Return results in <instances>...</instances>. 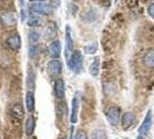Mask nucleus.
I'll return each instance as SVG.
<instances>
[{
	"mask_svg": "<svg viewBox=\"0 0 154 139\" xmlns=\"http://www.w3.org/2000/svg\"><path fill=\"white\" fill-rule=\"evenodd\" d=\"M67 65L73 73H80L84 66V56L80 50H74L67 59Z\"/></svg>",
	"mask_w": 154,
	"mask_h": 139,
	"instance_id": "obj_1",
	"label": "nucleus"
},
{
	"mask_svg": "<svg viewBox=\"0 0 154 139\" xmlns=\"http://www.w3.org/2000/svg\"><path fill=\"white\" fill-rule=\"evenodd\" d=\"M31 11L36 14H42V15H49L54 12V8L51 5H49L48 2L44 1H36L32 2L31 5Z\"/></svg>",
	"mask_w": 154,
	"mask_h": 139,
	"instance_id": "obj_2",
	"label": "nucleus"
},
{
	"mask_svg": "<svg viewBox=\"0 0 154 139\" xmlns=\"http://www.w3.org/2000/svg\"><path fill=\"white\" fill-rule=\"evenodd\" d=\"M152 122H153L152 111H151V110H148L146 116H145V118H144V121H143V123H141V125L139 126V129H138L139 134H140L141 137H143V136H146L147 133L149 132L151 126H152Z\"/></svg>",
	"mask_w": 154,
	"mask_h": 139,
	"instance_id": "obj_3",
	"label": "nucleus"
},
{
	"mask_svg": "<svg viewBox=\"0 0 154 139\" xmlns=\"http://www.w3.org/2000/svg\"><path fill=\"white\" fill-rule=\"evenodd\" d=\"M48 73L51 76V77H58L60 73H62L63 70V64L59 59H52L48 63Z\"/></svg>",
	"mask_w": 154,
	"mask_h": 139,
	"instance_id": "obj_4",
	"label": "nucleus"
},
{
	"mask_svg": "<svg viewBox=\"0 0 154 139\" xmlns=\"http://www.w3.org/2000/svg\"><path fill=\"white\" fill-rule=\"evenodd\" d=\"M121 118V109L118 107H110L107 110V121H108L110 125L116 126Z\"/></svg>",
	"mask_w": 154,
	"mask_h": 139,
	"instance_id": "obj_5",
	"label": "nucleus"
},
{
	"mask_svg": "<svg viewBox=\"0 0 154 139\" xmlns=\"http://www.w3.org/2000/svg\"><path fill=\"white\" fill-rule=\"evenodd\" d=\"M79 108H80V99L78 95H75L72 100V113H71V117H69V121L72 124H75L78 122Z\"/></svg>",
	"mask_w": 154,
	"mask_h": 139,
	"instance_id": "obj_6",
	"label": "nucleus"
},
{
	"mask_svg": "<svg viewBox=\"0 0 154 139\" xmlns=\"http://www.w3.org/2000/svg\"><path fill=\"white\" fill-rule=\"evenodd\" d=\"M49 54L54 59H58V57L62 54V44L59 41H54L49 45Z\"/></svg>",
	"mask_w": 154,
	"mask_h": 139,
	"instance_id": "obj_7",
	"label": "nucleus"
},
{
	"mask_svg": "<svg viewBox=\"0 0 154 139\" xmlns=\"http://www.w3.org/2000/svg\"><path fill=\"white\" fill-rule=\"evenodd\" d=\"M54 94L58 99L65 97V84L63 79H57L54 82Z\"/></svg>",
	"mask_w": 154,
	"mask_h": 139,
	"instance_id": "obj_8",
	"label": "nucleus"
},
{
	"mask_svg": "<svg viewBox=\"0 0 154 139\" xmlns=\"http://www.w3.org/2000/svg\"><path fill=\"white\" fill-rule=\"evenodd\" d=\"M11 116H12L13 119H16V121H21L23 118V116H24V109H23V107L20 103L15 104L12 108V110H11Z\"/></svg>",
	"mask_w": 154,
	"mask_h": 139,
	"instance_id": "obj_9",
	"label": "nucleus"
},
{
	"mask_svg": "<svg viewBox=\"0 0 154 139\" xmlns=\"http://www.w3.org/2000/svg\"><path fill=\"white\" fill-rule=\"evenodd\" d=\"M134 119H136V117H134V114H133V113H131V111L125 113V114L122 116V126H123V129H125V130L129 129L132 124H133Z\"/></svg>",
	"mask_w": 154,
	"mask_h": 139,
	"instance_id": "obj_10",
	"label": "nucleus"
},
{
	"mask_svg": "<svg viewBox=\"0 0 154 139\" xmlns=\"http://www.w3.org/2000/svg\"><path fill=\"white\" fill-rule=\"evenodd\" d=\"M7 45L13 50H19L21 48V37L19 35H13L7 39Z\"/></svg>",
	"mask_w": 154,
	"mask_h": 139,
	"instance_id": "obj_11",
	"label": "nucleus"
},
{
	"mask_svg": "<svg viewBox=\"0 0 154 139\" xmlns=\"http://www.w3.org/2000/svg\"><path fill=\"white\" fill-rule=\"evenodd\" d=\"M35 125H36V121L34 118V116H28L27 121H26V134L30 137L31 134L34 133V130H35Z\"/></svg>",
	"mask_w": 154,
	"mask_h": 139,
	"instance_id": "obj_12",
	"label": "nucleus"
},
{
	"mask_svg": "<svg viewBox=\"0 0 154 139\" xmlns=\"http://www.w3.org/2000/svg\"><path fill=\"white\" fill-rule=\"evenodd\" d=\"M143 62L147 67H154V50H147L143 57Z\"/></svg>",
	"mask_w": 154,
	"mask_h": 139,
	"instance_id": "obj_13",
	"label": "nucleus"
},
{
	"mask_svg": "<svg viewBox=\"0 0 154 139\" xmlns=\"http://www.w3.org/2000/svg\"><path fill=\"white\" fill-rule=\"evenodd\" d=\"M26 107H27V110L31 113L34 111L35 109V97H34V93L32 92H27L26 94Z\"/></svg>",
	"mask_w": 154,
	"mask_h": 139,
	"instance_id": "obj_14",
	"label": "nucleus"
},
{
	"mask_svg": "<svg viewBox=\"0 0 154 139\" xmlns=\"http://www.w3.org/2000/svg\"><path fill=\"white\" fill-rule=\"evenodd\" d=\"M0 19L5 26H14L16 23V19L13 13H4Z\"/></svg>",
	"mask_w": 154,
	"mask_h": 139,
	"instance_id": "obj_15",
	"label": "nucleus"
},
{
	"mask_svg": "<svg viewBox=\"0 0 154 139\" xmlns=\"http://www.w3.org/2000/svg\"><path fill=\"white\" fill-rule=\"evenodd\" d=\"M65 41H66V56L69 52H73V39L71 37V28L69 26L66 27V36H65Z\"/></svg>",
	"mask_w": 154,
	"mask_h": 139,
	"instance_id": "obj_16",
	"label": "nucleus"
},
{
	"mask_svg": "<svg viewBox=\"0 0 154 139\" xmlns=\"http://www.w3.org/2000/svg\"><path fill=\"white\" fill-rule=\"evenodd\" d=\"M99 72H100V58L96 57L94 59V62L91 64V66H89V73L92 74L93 77H97Z\"/></svg>",
	"mask_w": 154,
	"mask_h": 139,
	"instance_id": "obj_17",
	"label": "nucleus"
},
{
	"mask_svg": "<svg viewBox=\"0 0 154 139\" xmlns=\"http://www.w3.org/2000/svg\"><path fill=\"white\" fill-rule=\"evenodd\" d=\"M39 37H41V34L37 30H30L28 34V39L30 43H36L38 42Z\"/></svg>",
	"mask_w": 154,
	"mask_h": 139,
	"instance_id": "obj_18",
	"label": "nucleus"
},
{
	"mask_svg": "<svg viewBox=\"0 0 154 139\" xmlns=\"http://www.w3.org/2000/svg\"><path fill=\"white\" fill-rule=\"evenodd\" d=\"M96 51H97V43L96 42H93V43L85 46V52L87 54H94Z\"/></svg>",
	"mask_w": 154,
	"mask_h": 139,
	"instance_id": "obj_19",
	"label": "nucleus"
},
{
	"mask_svg": "<svg viewBox=\"0 0 154 139\" xmlns=\"http://www.w3.org/2000/svg\"><path fill=\"white\" fill-rule=\"evenodd\" d=\"M41 19L37 17V16H30L28 20H27V24L29 26V27H36V26H39L41 24Z\"/></svg>",
	"mask_w": 154,
	"mask_h": 139,
	"instance_id": "obj_20",
	"label": "nucleus"
},
{
	"mask_svg": "<svg viewBox=\"0 0 154 139\" xmlns=\"http://www.w3.org/2000/svg\"><path fill=\"white\" fill-rule=\"evenodd\" d=\"M92 139H107V134L103 130H95L92 133Z\"/></svg>",
	"mask_w": 154,
	"mask_h": 139,
	"instance_id": "obj_21",
	"label": "nucleus"
},
{
	"mask_svg": "<svg viewBox=\"0 0 154 139\" xmlns=\"http://www.w3.org/2000/svg\"><path fill=\"white\" fill-rule=\"evenodd\" d=\"M74 139H88V136H87V133H86L85 131L79 130V131L77 132V134H75Z\"/></svg>",
	"mask_w": 154,
	"mask_h": 139,
	"instance_id": "obj_22",
	"label": "nucleus"
},
{
	"mask_svg": "<svg viewBox=\"0 0 154 139\" xmlns=\"http://www.w3.org/2000/svg\"><path fill=\"white\" fill-rule=\"evenodd\" d=\"M147 11H148V14L154 19V2L148 6V9H147Z\"/></svg>",
	"mask_w": 154,
	"mask_h": 139,
	"instance_id": "obj_23",
	"label": "nucleus"
},
{
	"mask_svg": "<svg viewBox=\"0 0 154 139\" xmlns=\"http://www.w3.org/2000/svg\"><path fill=\"white\" fill-rule=\"evenodd\" d=\"M137 139H143V137H141V136H139V137Z\"/></svg>",
	"mask_w": 154,
	"mask_h": 139,
	"instance_id": "obj_24",
	"label": "nucleus"
},
{
	"mask_svg": "<svg viewBox=\"0 0 154 139\" xmlns=\"http://www.w3.org/2000/svg\"><path fill=\"white\" fill-rule=\"evenodd\" d=\"M62 139H65V138H62Z\"/></svg>",
	"mask_w": 154,
	"mask_h": 139,
	"instance_id": "obj_25",
	"label": "nucleus"
}]
</instances>
